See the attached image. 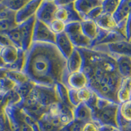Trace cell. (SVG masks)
<instances>
[{
  "label": "cell",
  "instance_id": "cell-1",
  "mask_svg": "<svg viewBox=\"0 0 131 131\" xmlns=\"http://www.w3.org/2000/svg\"><path fill=\"white\" fill-rule=\"evenodd\" d=\"M23 72L36 85L52 87L63 83L68 86L67 59L55 44L33 43L26 52Z\"/></svg>",
  "mask_w": 131,
  "mask_h": 131
},
{
  "label": "cell",
  "instance_id": "cell-2",
  "mask_svg": "<svg viewBox=\"0 0 131 131\" xmlns=\"http://www.w3.org/2000/svg\"><path fill=\"white\" fill-rule=\"evenodd\" d=\"M119 104L98 96L95 104L91 107L93 121L100 126L110 125L119 128Z\"/></svg>",
  "mask_w": 131,
  "mask_h": 131
},
{
  "label": "cell",
  "instance_id": "cell-3",
  "mask_svg": "<svg viewBox=\"0 0 131 131\" xmlns=\"http://www.w3.org/2000/svg\"><path fill=\"white\" fill-rule=\"evenodd\" d=\"M25 99H28L31 101L38 103L47 108H49L51 105L59 102L56 92L55 86L50 87L36 84H35L29 95Z\"/></svg>",
  "mask_w": 131,
  "mask_h": 131
},
{
  "label": "cell",
  "instance_id": "cell-4",
  "mask_svg": "<svg viewBox=\"0 0 131 131\" xmlns=\"http://www.w3.org/2000/svg\"><path fill=\"white\" fill-rule=\"evenodd\" d=\"M70 39L78 49H91L92 41L83 32L81 22H73L67 24L65 30Z\"/></svg>",
  "mask_w": 131,
  "mask_h": 131
},
{
  "label": "cell",
  "instance_id": "cell-5",
  "mask_svg": "<svg viewBox=\"0 0 131 131\" xmlns=\"http://www.w3.org/2000/svg\"><path fill=\"white\" fill-rule=\"evenodd\" d=\"M91 49L95 51L107 52L113 56H125L131 58V41L127 40L97 45Z\"/></svg>",
  "mask_w": 131,
  "mask_h": 131
},
{
  "label": "cell",
  "instance_id": "cell-6",
  "mask_svg": "<svg viewBox=\"0 0 131 131\" xmlns=\"http://www.w3.org/2000/svg\"><path fill=\"white\" fill-rule=\"evenodd\" d=\"M57 41V35L51 30L47 24L36 18L35 23L33 43H43L55 44Z\"/></svg>",
  "mask_w": 131,
  "mask_h": 131
},
{
  "label": "cell",
  "instance_id": "cell-7",
  "mask_svg": "<svg viewBox=\"0 0 131 131\" xmlns=\"http://www.w3.org/2000/svg\"><path fill=\"white\" fill-rule=\"evenodd\" d=\"M58 9L55 1H43L36 13V18L49 26L55 19V13Z\"/></svg>",
  "mask_w": 131,
  "mask_h": 131
},
{
  "label": "cell",
  "instance_id": "cell-8",
  "mask_svg": "<svg viewBox=\"0 0 131 131\" xmlns=\"http://www.w3.org/2000/svg\"><path fill=\"white\" fill-rule=\"evenodd\" d=\"M43 1H29L20 10L15 14V22L17 25L23 24L36 15Z\"/></svg>",
  "mask_w": 131,
  "mask_h": 131
},
{
  "label": "cell",
  "instance_id": "cell-9",
  "mask_svg": "<svg viewBox=\"0 0 131 131\" xmlns=\"http://www.w3.org/2000/svg\"><path fill=\"white\" fill-rule=\"evenodd\" d=\"M55 19L62 21L66 24L73 22H81L80 16L74 7V2H71L65 6L58 7L55 13Z\"/></svg>",
  "mask_w": 131,
  "mask_h": 131
},
{
  "label": "cell",
  "instance_id": "cell-10",
  "mask_svg": "<svg viewBox=\"0 0 131 131\" xmlns=\"http://www.w3.org/2000/svg\"><path fill=\"white\" fill-rule=\"evenodd\" d=\"M36 21V16H35L25 23L18 25L22 36L23 50L26 52L30 49L33 43V35Z\"/></svg>",
  "mask_w": 131,
  "mask_h": 131
},
{
  "label": "cell",
  "instance_id": "cell-11",
  "mask_svg": "<svg viewBox=\"0 0 131 131\" xmlns=\"http://www.w3.org/2000/svg\"><path fill=\"white\" fill-rule=\"evenodd\" d=\"M102 5V1L100 0H79L75 1L74 7L80 16L82 20H84L86 16L94 8Z\"/></svg>",
  "mask_w": 131,
  "mask_h": 131
},
{
  "label": "cell",
  "instance_id": "cell-12",
  "mask_svg": "<svg viewBox=\"0 0 131 131\" xmlns=\"http://www.w3.org/2000/svg\"><path fill=\"white\" fill-rule=\"evenodd\" d=\"M56 45L64 57L68 59L75 49L74 45L66 31L57 35Z\"/></svg>",
  "mask_w": 131,
  "mask_h": 131
},
{
  "label": "cell",
  "instance_id": "cell-13",
  "mask_svg": "<svg viewBox=\"0 0 131 131\" xmlns=\"http://www.w3.org/2000/svg\"><path fill=\"white\" fill-rule=\"evenodd\" d=\"M67 85L69 89L78 91L89 86V79L83 71L70 73L67 78Z\"/></svg>",
  "mask_w": 131,
  "mask_h": 131
},
{
  "label": "cell",
  "instance_id": "cell-14",
  "mask_svg": "<svg viewBox=\"0 0 131 131\" xmlns=\"http://www.w3.org/2000/svg\"><path fill=\"white\" fill-rule=\"evenodd\" d=\"M23 49L16 47L15 45L5 47L2 49L0 52V57L5 64V68L11 66L17 61Z\"/></svg>",
  "mask_w": 131,
  "mask_h": 131
},
{
  "label": "cell",
  "instance_id": "cell-15",
  "mask_svg": "<svg viewBox=\"0 0 131 131\" xmlns=\"http://www.w3.org/2000/svg\"><path fill=\"white\" fill-rule=\"evenodd\" d=\"M83 57L78 48H75L72 55L67 60V69L69 74L81 72L83 67Z\"/></svg>",
  "mask_w": 131,
  "mask_h": 131
},
{
  "label": "cell",
  "instance_id": "cell-16",
  "mask_svg": "<svg viewBox=\"0 0 131 131\" xmlns=\"http://www.w3.org/2000/svg\"><path fill=\"white\" fill-rule=\"evenodd\" d=\"M97 26L100 30L105 31H112L117 30V23L115 20L113 15L103 13L95 20Z\"/></svg>",
  "mask_w": 131,
  "mask_h": 131
},
{
  "label": "cell",
  "instance_id": "cell-17",
  "mask_svg": "<svg viewBox=\"0 0 131 131\" xmlns=\"http://www.w3.org/2000/svg\"><path fill=\"white\" fill-rule=\"evenodd\" d=\"M129 123H131V99L119 104L118 113L119 128Z\"/></svg>",
  "mask_w": 131,
  "mask_h": 131
},
{
  "label": "cell",
  "instance_id": "cell-18",
  "mask_svg": "<svg viewBox=\"0 0 131 131\" xmlns=\"http://www.w3.org/2000/svg\"><path fill=\"white\" fill-rule=\"evenodd\" d=\"M73 115L76 120L87 123L93 121L92 110L86 103H81L73 108Z\"/></svg>",
  "mask_w": 131,
  "mask_h": 131
},
{
  "label": "cell",
  "instance_id": "cell-19",
  "mask_svg": "<svg viewBox=\"0 0 131 131\" xmlns=\"http://www.w3.org/2000/svg\"><path fill=\"white\" fill-rule=\"evenodd\" d=\"M119 104L131 99V78H123L117 93Z\"/></svg>",
  "mask_w": 131,
  "mask_h": 131
},
{
  "label": "cell",
  "instance_id": "cell-20",
  "mask_svg": "<svg viewBox=\"0 0 131 131\" xmlns=\"http://www.w3.org/2000/svg\"><path fill=\"white\" fill-rule=\"evenodd\" d=\"M131 13V0L121 1L117 9L113 16L116 23L119 24L125 20Z\"/></svg>",
  "mask_w": 131,
  "mask_h": 131
},
{
  "label": "cell",
  "instance_id": "cell-21",
  "mask_svg": "<svg viewBox=\"0 0 131 131\" xmlns=\"http://www.w3.org/2000/svg\"><path fill=\"white\" fill-rule=\"evenodd\" d=\"M117 60L118 72L123 78H131V58L125 56H114Z\"/></svg>",
  "mask_w": 131,
  "mask_h": 131
},
{
  "label": "cell",
  "instance_id": "cell-22",
  "mask_svg": "<svg viewBox=\"0 0 131 131\" xmlns=\"http://www.w3.org/2000/svg\"><path fill=\"white\" fill-rule=\"evenodd\" d=\"M81 28L84 34L89 38L91 40L94 41L96 39L100 29L98 28L95 21L91 20H85L81 22Z\"/></svg>",
  "mask_w": 131,
  "mask_h": 131
},
{
  "label": "cell",
  "instance_id": "cell-23",
  "mask_svg": "<svg viewBox=\"0 0 131 131\" xmlns=\"http://www.w3.org/2000/svg\"><path fill=\"white\" fill-rule=\"evenodd\" d=\"M4 76L12 80L17 85V86L22 85L30 81V79L24 72L19 71H9L5 70Z\"/></svg>",
  "mask_w": 131,
  "mask_h": 131
},
{
  "label": "cell",
  "instance_id": "cell-24",
  "mask_svg": "<svg viewBox=\"0 0 131 131\" xmlns=\"http://www.w3.org/2000/svg\"><path fill=\"white\" fill-rule=\"evenodd\" d=\"M56 92L60 102L72 108H74L71 105L69 100V88L63 83H58L55 85Z\"/></svg>",
  "mask_w": 131,
  "mask_h": 131
},
{
  "label": "cell",
  "instance_id": "cell-25",
  "mask_svg": "<svg viewBox=\"0 0 131 131\" xmlns=\"http://www.w3.org/2000/svg\"><path fill=\"white\" fill-rule=\"evenodd\" d=\"M5 34L8 36L10 40L12 41L13 45L16 47L23 49V44H22V36L20 30L19 26L16 27L10 31L7 32Z\"/></svg>",
  "mask_w": 131,
  "mask_h": 131
},
{
  "label": "cell",
  "instance_id": "cell-26",
  "mask_svg": "<svg viewBox=\"0 0 131 131\" xmlns=\"http://www.w3.org/2000/svg\"><path fill=\"white\" fill-rule=\"evenodd\" d=\"M16 86L17 85L15 82L5 76L0 77V90L2 94H6L7 92L14 91Z\"/></svg>",
  "mask_w": 131,
  "mask_h": 131
},
{
  "label": "cell",
  "instance_id": "cell-27",
  "mask_svg": "<svg viewBox=\"0 0 131 131\" xmlns=\"http://www.w3.org/2000/svg\"><path fill=\"white\" fill-rule=\"evenodd\" d=\"M28 2V0H8L3 1V3L7 9L16 13L20 10Z\"/></svg>",
  "mask_w": 131,
  "mask_h": 131
},
{
  "label": "cell",
  "instance_id": "cell-28",
  "mask_svg": "<svg viewBox=\"0 0 131 131\" xmlns=\"http://www.w3.org/2000/svg\"><path fill=\"white\" fill-rule=\"evenodd\" d=\"M94 94V92L89 86L77 91V95L78 99L81 103L89 102Z\"/></svg>",
  "mask_w": 131,
  "mask_h": 131
},
{
  "label": "cell",
  "instance_id": "cell-29",
  "mask_svg": "<svg viewBox=\"0 0 131 131\" xmlns=\"http://www.w3.org/2000/svg\"><path fill=\"white\" fill-rule=\"evenodd\" d=\"M17 26L15 18L0 19V34H6Z\"/></svg>",
  "mask_w": 131,
  "mask_h": 131
},
{
  "label": "cell",
  "instance_id": "cell-30",
  "mask_svg": "<svg viewBox=\"0 0 131 131\" xmlns=\"http://www.w3.org/2000/svg\"><path fill=\"white\" fill-rule=\"evenodd\" d=\"M121 1L117 0H107L102 1V8L104 13L113 15L117 9Z\"/></svg>",
  "mask_w": 131,
  "mask_h": 131
},
{
  "label": "cell",
  "instance_id": "cell-31",
  "mask_svg": "<svg viewBox=\"0 0 131 131\" xmlns=\"http://www.w3.org/2000/svg\"><path fill=\"white\" fill-rule=\"evenodd\" d=\"M66 25H67V24H66L65 23H64L62 21L54 19L51 23V24L49 25V26L51 28V30L56 35H58L65 31Z\"/></svg>",
  "mask_w": 131,
  "mask_h": 131
},
{
  "label": "cell",
  "instance_id": "cell-32",
  "mask_svg": "<svg viewBox=\"0 0 131 131\" xmlns=\"http://www.w3.org/2000/svg\"><path fill=\"white\" fill-rule=\"evenodd\" d=\"M86 123L74 119L72 122L67 125L62 131H83Z\"/></svg>",
  "mask_w": 131,
  "mask_h": 131
},
{
  "label": "cell",
  "instance_id": "cell-33",
  "mask_svg": "<svg viewBox=\"0 0 131 131\" xmlns=\"http://www.w3.org/2000/svg\"><path fill=\"white\" fill-rule=\"evenodd\" d=\"M103 13H104V10H103L102 5L100 6L94 8L93 10H91V12L88 14V15L86 16V18L84 20H91L95 21Z\"/></svg>",
  "mask_w": 131,
  "mask_h": 131
},
{
  "label": "cell",
  "instance_id": "cell-34",
  "mask_svg": "<svg viewBox=\"0 0 131 131\" xmlns=\"http://www.w3.org/2000/svg\"><path fill=\"white\" fill-rule=\"evenodd\" d=\"M69 100L72 106L75 107L81 104L77 95V90L69 89Z\"/></svg>",
  "mask_w": 131,
  "mask_h": 131
},
{
  "label": "cell",
  "instance_id": "cell-35",
  "mask_svg": "<svg viewBox=\"0 0 131 131\" xmlns=\"http://www.w3.org/2000/svg\"><path fill=\"white\" fill-rule=\"evenodd\" d=\"M125 37L128 41H131V13L125 22Z\"/></svg>",
  "mask_w": 131,
  "mask_h": 131
},
{
  "label": "cell",
  "instance_id": "cell-36",
  "mask_svg": "<svg viewBox=\"0 0 131 131\" xmlns=\"http://www.w3.org/2000/svg\"><path fill=\"white\" fill-rule=\"evenodd\" d=\"M100 125L92 121L85 123L83 131H100Z\"/></svg>",
  "mask_w": 131,
  "mask_h": 131
},
{
  "label": "cell",
  "instance_id": "cell-37",
  "mask_svg": "<svg viewBox=\"0 0 131 131\" xmlns=\"http://www.w3.org/2000/svg\"><path fill=\"white\" fill-rule=\"evenodd\" d=\"M11 45H14L13 43L10 40L8 36L5 34H0V47L3 48Z\"/></svg>",
  "mask_w": 131,
  "mask_h": 131
},
{
  "label": "cell",
  "instance_id": "cell-38",
  "mask_svg": "<svg viewBox=\"0 0 131 131\" xmlns=\"http://www.w3.org/2000/svg\"><path fill=\"white\" fill-rule=\"evenodd\" d=\"M100 131H121L117 127L110 126V125H102L100 126Z\"/></svg>",
  "mask_w": 131,
  "mask_h": 131
},
{
  "label": "cell",
  "instance_id": "cell-39",
  "mask_svg": "<svg viewBox=\"0 0 131 131\" xmlns=\"http://www.w3.org/2000/svg\"><path fill=\"white\" fill-rule=\"evenodd\" d=\"M121 131H131V123L127 124L119 128Z\"/></svg>",
  "mask_w": 131,
  "mask_h": 131
},
{
  "label": "cell",
  "instance_id": "cell-40",
  "mask_svg": "<svg viewBox=\"0 0 131 131\" xmlns=\"http://www.w3.org/2000/svg\"><path fill=\"white\" fill-rule=\"evenodd\" d=\"M2 47H0V52H1V51H2Z\"/></svg>",
  "mask_w": 131,
  "mask_h": 131
},
{
  "label": "cell",
  "instance_id": "cell-41",
  "mask_svg": "<svg viewBox=\"0 0 131 131\" xmlns=\"http://www.w3.org/2000/svg\"><path fill=\"white\" fill-rule=\"evenodd\" d=\"M0 93H1V90H0Z\"/></svg>",
  "mask_w": 131,
  "mask_h": 131
}]
</instances>
